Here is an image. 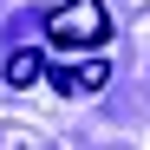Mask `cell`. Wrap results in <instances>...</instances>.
<instances>
[{
  "instance_id": "obj_1",
  "label": "cell",
  "mask_w": 150,
  "mask_h": 150,
  "mask_svg": "<svg viewBox=\"0 0 150 150\" xmlns=\"http://www.w3.org/2000/svg\"><path fill=\"white\" fill-rule=\"evenodd\" d=\"M46 39L52 46H72V52H91V46L111 39V13L105 0H59L46 13Z\"/></svg>"
},
{
  "instance_id": "obj_2",
  "label": "cell",
  "mask_w": 150,
  "mask_h": 150,
  "mask_svg": "<svg viewBox=\"0 0 150 150\" xmlns=\"http://www.w3.org/2000/svg\"><path fill=\"white\" fill-rule=\"evenodd\" d=\"M105 79H111V72L98 65V59H85V65H65V72H59V85H65V91H98Z\"/></svg>"
},
{
  "instance_id": "obj_3",
  "label": "cell",
  "mask_w": 150,
  "mask_h": 150,
  "mask_svg": "<svg viewBox=\"0 0 150 150\" xmlns=\"http://www.w3.org/2000/svg\"><path fill=\"white\" fill-rule=\"evenodd\" d=\"M39 79V52H13L7 59V85H33Z\"/></svg>"
}]
</instances>
